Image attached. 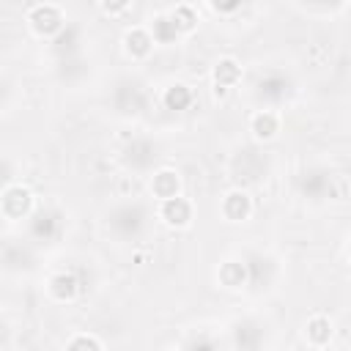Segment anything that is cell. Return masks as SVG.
I'll list each match as a JSON object with an SVG mask.
<instances>
[{"label":"cell","mask_w":351,"mask_h":351,"mask_svg":"<svg viewBox=\"0 0 351 351\" xmlns=\"http://www.w3.org/2000/svg\"><path fill=\"white\" fill-rule=\"evenodd\" d=\"M148 228V208L137 200L132 203H118L110 214H107V230L123 241H134L145 233Z\"/></svg>","instance_id":"1"},{"label":"cell","mask_w":351,"mask_h":351,"mask_svg":"<svg viewBox=\"0 0 351 351\" xmlns=\"http://www.w3.org/2000/svg\"><path fill=\"white\" fill-rule=\"evenodd\" d=\"M293 93V80L282 71H266L255 82V99L261 104H282Z\"/></svg>","instance_id":"2"},{"label":"cell","mask_w":351,"mask_h":351,"mask_svg":"<svg viewBox=\"0 0 351 351\" xmlns=\"http://www.w3.org/2000/svg\"><path fill=\"white\" fill-rule=\"evenodd\" d=\"M156 145L148 140V137H134L132 143H126V148H123V154H121V162L129 167V170H137V173H143V170H148L154 162H156Z\"/></svg>","instance_id":"3"},{"label":"cell","mask_w":351,"mask_h":351,"mask_svg":"<svg viewBox=\"0 0 351 351\" xmlns=\"http://www.w3.org/2000/svg\"><path fill=\"white\" fill-rule=\"evenodd\" d=\"M27 230L36 241H55L63 230V217L55 211V208H41L36 214H30V222H27Z\"/></svg>","instance_id":"4"},{"label":"cell","mask_w":351,"mask_h":351,"mask_svg":"<svg viewBox=\"0 0 351 351\" xmlns=\"http://www.w3.org/2000/svg\"><path fill=\"white\" fill-rule=\"evenodd\" d=\"M27 19H30V25H33L36 33H41V36H52V38L66 27L60 8H58V5H49V3H44V5H33V11H30Z\"/></svg>","instance_id":"5"},{"label":"cell","mask_w":351,"mask_h":351,"mask_svg":"<svg viewBox=\"0 0 351 351\" xmlns=\"http://www.w3.org/2000/svg\"><path fill=\"white\" fill-rule=\"evenodd\" d=\"M299 192L307 200H324L332 192V173L324 167H310L299 176Z\"/></svg>","instance_id":"6"},{"label":"cell","mask_w":351,"mask_h":351,"mask_svg":"<svg viewBox=\"0 0 351 351\" xmlns=\"http://www.w3.org/2000/svg\"><path fill=\"white\" fill-rule=\"evenodd\" d=\"M266 340V329L255 318H241L233 324V343L239 351H258L261 343Z\"/></svg>","instance_id":"7"},{"label":"cell","mask_w":351,"mask_h":351,"mask_svg":"<svg viewBox=\"0 0 351 351\" xmlns=\"http://www.w3.org/2000/svg\"><path fill=\"white\" fill-rule=\"evenodd\" d=\"M30 192L25 186H8L3 192V214L8 219H22V217H30Z\"/></svg>","instance_id":"8"},{"label":"cell","mask_w":351,"mask_h":351,"mask_svg":"<svg viewBox=\"0 0 351 351\" xmlns=\"http://www.w3.org/2000/svg\"><path fill=\"white\" fill-rule=\"evenodd\" d=\"M49 49L58 55V60H71V58H77V52H80V27L66 25V27L52 38Z\"/></svg>","instance_id":"9"},{"label":"cell","mask_w":351,"mask_h":351,"mask_svg":"<svg viewBox=\"0 0 351 351\" xmlns=\"http://www.w3.org/2000/svg\"><path fill=\"white\" fill-rule=\"evenodd\" d=\"M159 217H162L167 225L184 228V225H189V219H192V206H189V200H184V197L178 195V197H170V200L162 203Z\"/></svg>","instance_id":"10"},{"label":"cell","mask_w":351,"mask_h":351,"mask_svg":"<svg viewBox=\"0 0 351 351\" xmlns=\"http://www.w3.org/2000/svg\"><path fill=\"white\" fill-rule=\"evenodd\" d=\"M247 274H250V282L252 285H266L271 277H274V261L269 258V255H263V252H252L247 261Z\"/></svg>","instance_id":"11"},{"label":"cell","mask_w":351,"mask_h":351,"mask_svg":"<svg viewBox=\"0 0 351 351\" xmlns=\"http://www.w3.org/2000/svg\"><path fill=\"white\" fill-rule=\"evenodd\" d=\"M115 104L123 112H137L143 107V90L137 82H121L115 90Z\"/></svg>","instance_id":"12"},{"label":"cell","mask_w":351,"mask_h":351,"mask_svg":"<svg viewBox=\"0 0 351 351\" xmlns=\"http://www.w3.org/2000/svg\"><path fill=\"white\" fill-rule=\"evenodd\" d=\"M250 211H252V203H250V197H247L244 192H230V195L222 200V214H225L228 219H233V222L247 219Z\"/></svg>","instance_id":"13"},{"label":"cell","mask_w":351,"mask_h":351,"mask_svg":"<svg viewBox=\"0 0 351 351\" xmlns=\"http://www.w3.org/2000/svg\"><path fill=\"white\" fill-rule=\"evenodd\" d=\"M77 291H80V282H77L74 274L60 271V274H55V277L49 280V293H52L58 302H69V299H74Z\"/></svg>","instance_id":"14"},{"label":"cell","mask_w":351,"mask_h":351,"mask_svg":"<svg viewBox=\"0 0 351 351\" xmlns=\"http://www.w3.org/2000/svg\"><path fill=\"white\" fill-rule=\"evenodd\" d=\"M151 47H154V36H151V30H145V27H134V30L126 33V52H129V55H134V58H145V55L151 52Z\"/></svg>","instance_id":"15"},{"label":"cell","mask_w":351,"mask_h":351,"mask_svg":"<svg viewBox=\"0 0 351 351\" xmlns=\"http://www.w3.org/2000/svg\"><path fill=\"white\" fill-rule=\"evenodd\" d=\"M151 189H154V195H156L162 203L170 200V197H178V176H176L173 170H162V173L154 176Z\"/></svg>","instance_id":"16"},{"label":"cell","mask_w":351,"mask_h":351,"mask_svg":"<svg viewBox=\"0 0 351 351\" xmlns=\"http://www.w3.org/2000/svg\"><path fill=\"white\" fill-rule=\"evenodd\" d=\"M219 280H222L228 288H241L244 282H250L247 263H244V261H228V263H222V269H219Z\"/></svg>","instance_id":"17"},{"label":"cell","mask_w":351,"mask_h":351,"mask_svg":"<svg viewBox=\"0 0 351 351\" xmlns=\"http://www.w3.org/2000/svg\"><path fill=\"white\" fill-rule=\"evenodd\" d=\"M277 129H280V118H277V112H271V110H261V112H255V118H252V132H255L261 140L274 137Z\"/></svg>","instance_id":"18"},{"label":"cell","mask_w":351,"mask_h":351,"mask_svg":"<svg viewBox=\"0 0 351 351\" xmlns=\"http://www.w3.org/2000/svg\"><path fill=\"white\" fill-rule=\"evenodd\" d=\"M151 36H154V41H159V44H170V41H176V38L181 36V30H178V25L170 19V14H167V16H156V19H154Z\"/></svg>","instance_id":"19"},{"label":"cell","mask_w":351,"mask_h":351,"mask_svg":"<svg viewBox=\"0 0 351 351\" xmlns=\"http://www.w3.org/2000/svg\"><path fill=\"white\" fill-rule=\"evenodd\" d=\"M307 337H310L315 346L329 343V337H332V324H329V318H324V315L310 318V324H307Z\"/></svg>","instance_id":"20"},{"label":"cell","mask_w":351,"mask_h":351,"mask_svg":"<svg viewBox=\"0 0 351 351\" xmlns=\"http://www.w3.org/2000/svg\"><path fill=\"white\" fill-rule=\"evenodd\" d=\"M239 74H241V71H239V63L228 58V60H219V63H217V69H214V82H217L219 88H228V85H233V82L239 80Z\"/></svg>","instance_id":"21"},{"label":"cell","mask_w":351,"mask_h":351,"mask_svg":"<svg viewBox=\"0 0 351 351\" xmlns=\"http://www.w3.org/2000/svg\"><path fill=\"white\" fill-rule=\"evenodd\" d=\"M189 101H192V93H189L186 85H173V88H167V93H165V104H167L170 110H184Z\"/></svg>","instance_id":"22"},{"label":"cell","mask_w":351,"mask_h":351,"mask_svg":"<svg viewBox=\"0 0 351 351\" xmlns=\"http://www.w3.org/2000/svg\"><path fill=\"white\" fill-rule=\"evenodd\" d=\"M170 19L178 25L181 33H186V30H192V25L197 22V14H195L192 5H176V8L170 11Z\"/></svg>","instance_id":"23"},{"label":"cell","mask_w":351,"mask_h":351,"mask_svg":"<svg viewBox=\"0 0 351 351\" xmlns=\"http://www.w3.org/2000/svg\"><path fill=\"white\" fill-rule=\"evenodd\" d=\"M186 351H222V348H219V343L211 335H195L186 343Z\"/></svg>","instance_id":"24"},{"label":"cell","mask_w":351,"mask_h":351,"mask_svg":"<svg viewBox=\"0 0 351 351\" xmlns=\"http://www.w3.org/2000/svg\"><path fill=\"white\" fill-rule=\"evenodd\" d=\"M66 351H101V346L90 335H77V337H71V343L66 346Z\"/></svg>","instance_id":"25"}]
</instances>
